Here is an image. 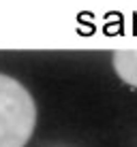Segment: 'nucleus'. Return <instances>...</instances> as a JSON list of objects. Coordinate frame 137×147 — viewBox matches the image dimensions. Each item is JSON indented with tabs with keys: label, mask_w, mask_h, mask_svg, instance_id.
I'll return each mask as SVG.
<instances>
[{
	"label": "nucleus",
	"mask_w": 137,
	"mask_h": 147,
	"mask_svg": "<svg viewBox=\"0 0 137 147\" xmlns=\"http://www.w3.org/2000/svg\"><path fill=\"white\" fill-rule=\"evenodd\" d=\"M37 124L30 92L13 77L0 75V147H24Z\"/></svg>",
	"instance_id": "1"
},
{
	"label": "nucleus",
	"mask_w": 137,
	"mask_h": 147,
	"mask_svg": "<svg viewBox=\"0 0 137 147\" xmlns=\"http://www.w3.org/2000/svg\"><path fill=\"white\" fill-rule=\"evenodd\" d=\"M114 68L124 83L137 88V49H118L114 53Z\"/></svg>",
	"instance_id": "2"
}]
</instances>
